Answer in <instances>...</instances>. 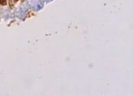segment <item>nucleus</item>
Listing matches in <instances>:
<instances>
[{
    "label": "nucleus",
    "instance_id": "obj_1",
    "mask_svg": "<svg viewBox=\"0 0 133 96\" xmlns=\"http://www.w3.org/2000/svg\"><path fill=\"white\" fill-rule=\"evenodd\" d=\"M0 4L2 5H5L7 4V1L6 0H0Z\"/></svg>",
    "mask_w": 133,
    "mask_h": 96
},
{
    "label": "nucleus",
    "instance_id": "obj_2",
    "mask_svg": "<svg viewBox=\"0 0 133 96\" xmlns=\"http://www.w3.org/2000/svg\"><path fill=\"white\" fill-rule=\"evenodd\" d=\"M14 1H15V2H17V1H18V0H14Z\"/></svg>",
    "mask_w": 133,
    "mask_h": 96
}]
</instances>
